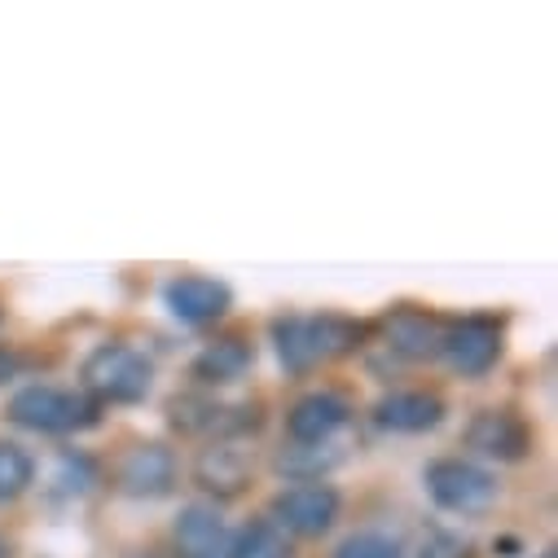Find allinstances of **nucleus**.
<instances>
[{
	"label": "nucleus",
	"instance_id": "obj_1",
	"mask_svg": "<svg viewBox=\"0 0 558 558\" xmlns=\"http://www.w3.org/2000/svg\"><path fill=\"white\" fill-rule=\"evenodd\" d=\"M272 343L277 356L291 374H308L322 361L352 356L365 343V326L343 317V313H322V317H277L272 322Z\"/></svg>",
	"mask_w": 558,
	"mask_h": 558
},
{
	"label": "nucleus",
	"instance_id": "obj_2",
	"mask_svg": "<svg viewBox=\"0 0 558 558\" xmlns=\"http://www.w3.org/2000/svg\"><path fill=\"white\" fill-rule=\"evenodd\" d=\"M80 378L93 404H142L155 391V361L132 343H101L88 352Z\"/></svg>",
	"mask_w": 558,
	"mask_h": 558
},
{
	"label": "nucleus",
	"instance_id": "obj_3",
	"mask_svg": "<svg viewBox=\"0 0 558 558\" xmlns=\"http://www.w3.org/2000/svg\"><path fill=\"white\" fill-rule=\"evenodd\" d=\"M5 413H10L14 427L36 432V436H75V432L97 427L101 404H93L84 391L36 383V387H23V391L10 400Z\"/></svg>",
	"mask_w": 558,
	"mask_h": 558
},
{
	"label": "nucleus",
	"instance_id": "obj_4",
	"mask_svg": "<svg viewBox=\"0 0 558 558\" xmlns=\"http://www.w3.org/2000/svg\"><path fill=\"white\" fill-rule=\"evenodd\" d=\"M427 493L440 510L449 514H484L493 501H497V480L475 466V462H462V458H440L427 466Z\"/></svg>",
	"mask_w": 558,
	"mask_h": 558
},
{
	"label": "nucleus",
	"instance_id": "obj_5",
	"mask_svg": "<svg viewBox=\"0 0 558 558\" xmlns=\"http://www.w3.org/2000/svg\"><path fill=\"white\" fill-rule=\"evenodd\" d=\"M339 493L322 480H300L291 488H282L272 497V523L282 532H295V536H326L339 519Z\"/></svg>",
	"mask_w": 558,
	"mask_h": 558
},
{
	"label": "nucleus",
	"instance_id": "obj_6",
	"mask_svg": "<svg viewBox=\"0 0 558 558\" xmlns=\"http://www.w3.org/2000/svg\"><path fill=\"white\" fill-rule=\"evenodd\" d=\"M114 488L136 501H159L177 488V453L159 440L132 445L114 466Z\"/></svg>",
	"mask_w": 558,
	"mask_h": 558
},
{
	"label": "nucleus",
	"instance_id": "obj_7",
	"mask_svg": "<svg viewBox=\"0 0 558 558\" xmlns=\"http://www.w3.org/2000/svg\"><path fill=\"white\" fill-rule=\"evenodd\" d=\"M440 356L466 374V378H480L488 374L497 361H501V322L497 317H462V322H449L445 326V339H440Z\"/></svg>",
	"mask_w": 558,
	"mask_h": 558
},
{
	"label": "nucleus",
	"instance_id": "obj_8",
	"mask_svg": "<svg viewBox=\"0 0 558 558\" xmlns=\"http://www.w3.org/2000/svg\"><path fill=\"white\" fill-rule=\"evenodd\" d=\"M168 417L172 427L185 436H246L259 427V409L255 404H216L203 396H172L168 400Z\"/></svg>",
	"mask_w": 558,
	"mask_h": 558
},
{
	"label": "nucleus",
	"instance_id": "obj_9",
	"mask_svg": "<svg viewBox=\"0 0 558 558\" xmlns=\"http://www.w3.org/2000/svg\"><path fill=\"white\" fill-rule=\"evenodd\" d=\"M466 449L488 462H523L532 453V427L514 409H480L466 427Z\"/></svg>",
	"mask_w": 558,
	"mask_h": 558
},
{
	"label": "nucleus",
	"instance_id": "obj_10",
	"mask_svg": "<svg viewBox=\"0 0 558 558\" xmlns=\"http://www.w3.org/2000/svg\"><path fill=\"white\" fill-rule=\"evenodd\" d=\"M163 304L185 326H211L233 308V291L207 272H181L163 287Z\"/></svg>",
	"mask_w": 558,
	"mask_h": 558
},
{
	"label": "nucleus",
	"instance_id": "obj_11",
	"mask_svg": "<svg viewBox=\"0 0 558 558\" xmlns=\"http://www.w3.org/2000/svg\"><path fill=\"white\" fill-rule=\"evenodd\" d=\"M348 417H352V409L339 391H313L291 404L287 436H291V445H330L348 427Z\"/></svg>",
	"mask_w": 558,
	"mask_h": 558
},
{
	"label": "nucleus",
	"instance_id": "obj_12",
	"mask_svg": "<svg viewBox=\"0 0 558 558\" xmlns=\"http://www.w3.org/2000/svg\"><path fill=\"white\" fill-rule=\"evenodd\" d=\"M194 484H198L203 493H211L216 501H233V497H242L246 484H251V458H246L233 440H216V445H207V449L198 453V462H194Z\"/></svg>",
	"mask_w": 558,
	"mask_h": 558
},
{
	"label": "nucleus",
	"instance_id": "obj_13",
	"mask_svg": "<svg viewBox=\"0 0 558 558\" xmlns=\"http://www.w3.org/2000/svg\"><path fill=\"white\" fill-rule=\"evenodd\" d=\"M172 549H177V558H225V549H229L225 514L203 501L181 506V514L172 523Z\"/></svg>",
	"mask_w": 558,
	"mask_h": 558
},
{
	"label": "nucleus",
	"instance_id": "obj_14",
	"mask_svg": "<svg viewBox=\"0 0 558 558\" xmlns=\"http://www.w3.org/2000/svg\"><path fill=\"white\" fill-rule=\"evenodd\" d=\"M374 423L383 432H400V436L436 432L445 423V400L436 391H391L374 404Z\"/></svg>",
	"mask_w": 558,
	"mask_h": 558
},
{
	"label": "nucleus",
	"instance_id": "obj_15",
	"mask_svg": "<svg viewBox=\"0 0 558 558\" xmlns=\"http://www.w3.org/2000/svg\"><path fill=\"white\" fill-rule=\"evenodd\" d=\"M383 335H387V348L396 356H404V361H432V356H440L445 322L423 313V308H396V313H387Z\"/></svg>",
	"mask_w": 558,
	"mask_h": 558
},
{
	"label": "nucleus",
	"instance_id": "obj_16",
	"mask_svg": "<svg viewBox=\"0 0 558 558\" xmlns=\"http://www.w3.org/2000/svg\"><path fill=\"white\" fill-rule=\"evenodd\" d=\"M251 365H255V348L246 339H216L194 356V378L207 387H225L238 383Z\"/></svg>",
	"mask_w": 558,
	"mask_h": 558
},
{
	"label": "nucleus",
	"instance_id": "obj_17",
	"mask_svg": "<svg viewBox=\"0 0 558 558\" xmlns=\"http://www.w3.org/2000/svg\"><path fill=\"white\" fill-rule=\"evenodd\" d=\"M225 558H291V541L272 519H255L229 541Z\"/></svg>",
	"mask_w": 558,
	"mask_h": 558
},
{
	"label": "nucleus",
	"instance_id": "obj_18",
	"mask_svg": "<svg viewBox=\"0 0 558 558\" xmlns=\"http://www.w3.org/2000/svg\"><path fill=\"white\" fill-rule=\"evenodd\" d=\"M36 484V462L23 445L0 440V501H14Z\"/></svg>",
	"mask_w": 558,
	"mask_h": 558
},
{
	"label": "nucleus",
	"instance_id": "obj_19",
	"mask_svg": "<svg viewBox=\"0 0 558 558\" xmlns=\"http://www.w3.org/2000/svg\"><path fill=\"white\" fill-rule=\"evenodd\" d=\"M335 462H339L335 440L330 445H291L282 458H277V466L287 475H300V480H322V471H330Z\"/></svg>",
	"mask_w": 558,
	"mask_h": 558
},
{
	"label": "nucleus",
	"instance_id": "obj_20",
	"mask_svg": "<svg viewBox=\"0 0 558 558\" xmlns=\"http://www.w3.org/2000/svg\"><path fill=\"white\" fill-rule=\"evenodd\" d=\"M335 558H404V549H400V541L387 536V532H352V536L335 549Z\"/></svg>",
	"mask_w": 558,
	"mask_h": 558
},
{
	"label": "nucleus",
	"instance_id": "obj_21",
	"mask_svg": "<svg viewBox=\"0 0 558 558\" xmlns=\"http://www.w3.org/2000/svg\"><path fill=\"white\" fill-rule=\"evenodd\" d=\"M417 558H471V545L453 532H432L423 549H417Z\"/></svg>",
	"mask_w": 558,
	"mask_h": 558
},
{
	"label": "nucleus",
	"instance_id": "obj_22",
	"mask_svg": "<svg viewBox=\"0 0 558 558\" xmlns=\"http://www.w3.org/2000/svg\"><path fill=\"white\" fill-rule=\"evenodd\" d=\"M19 369H23V356L14 348H0V383H10Z\"/></svg>",
	"mask_w": 558,
	"mask_h": 558
},
{
	"label": "nucleus",
	"instance_id": "obj_23",
	"mask_svg": "<svg viewBox=\"0 0 558 558\" xmlns=\"http://www.w3.org/2000/svg\"><path fill=\"white\" fill-rule=\"evenodd\" d=\"M123 558H159V554H150V549H132V554H123Z\"/></svg>",
	"mask_w": 558,
	"mask_h": 558
},
{
	"label": "nucleus",
	"instance_id": "obj_24",
	"mask_svg": "<svg viewBox=\"0 0 558 558\" xmlns=\"http://www.w3.org/2000/svg\"><path fill=\"white\" fill-rule=\"evenodd\" d=\"M0 558H10V541L5 536H0Z\"/></svg>",
	"mask_w": 558,
	"mask_h": 558
},
{
	"label": "nucleus",
	"instance_id": "obj_25",
	"mask_svg": "<svg viewBox=\"0 0 558 558\" xmlns=\"http://www.w3.org/2000/svg\"><path fill=\"white\" fill-rule=\"evenodd\" d=\"M541 558H554V549H549V554H541Z\"/></svg>",
	"mask_w": 558,
	"mask_h": 558
}]
</instances>
